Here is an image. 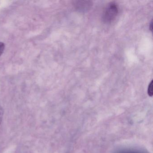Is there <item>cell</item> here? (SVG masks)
Returning <instances> with one entry per match:
<instances>
[{
	"label": "cell",
	"mask_w": 153,
	"mask_h": 153,
	"mask_svg": "<svg viewBox=\"0 0 153 153\" xmlns=\"http://www.w3.org/2000/svg\"><path fill=\"white\" fill-rule=\"evenodd\" d=\"M118 13V8L115 3H111L106 8L103 15V21L105 23H110L112 22Z\"/></svg>",
	"instance_id": "1"
},
{
	"label": "cell",
	"mask_w": 153,
	"mask_h": 153,
	"mask_svg": "<svg viewBox=\"0 0 153 153\" xmlns=\"http://www.w3.org/2000/svg\"><path fill=\"white\" fill-rule=\"evenodd\" d=\"M75 5L79 10H86L91 7L92 3L89 1H76Z\"/></svg>",
	"instance_id": "2"
},
{
	"label": "cell",
	"mask_w": 153,
	"mask_h": 153,
	"mask_svg": "<svg viewBox=\"0 0 153 153\" xmlns=\"http://www.w3.org/2000/svg\"><path fill=\"white\" fill-rule=\"evenodd\" d=\"M148 94L149 96L152 97L153 96V80L150 82L148 88Z\"/></svg>",
	"instance_id": "3"
},
{
	"label": "cell",
	"mask_w": 153,
	"mask_h": 153,
	"mask_svg": "<svg viewBox=\"0 0 153 153\" xmlns=\"http://www.w3.org/2000/svg\"><path fill=\"white\" fill-rule=\"evenodd\" d=\"M5 47V44L3 43L0 42V56H1V54L4 52Z\"/></svg>",
	"instance_id": "4"
},
{
	"label": "cell",
	"mask_w": 153,
	"mask_h": 153,
	"mask_svg": "<svg viewBox=\"0 0 153 153\" xmlns=\"http://www.w3.org/2000/svg\"><path fill=\"white\" fill-rule=\"evenodd\" d=\"M3 114H4V112H3V109H2L1 106L0 105V124H1V122H2V119H3Z\"/></svg>",
	"instance_id": "5"
},
{
	"label": "cell",
	"mask_w": 153,
	"mask_h": 153,
	"mask_svg": "<svg viewBox=\"0 0 153 153\" xmlns=\"http://www.w3.org/2000/svg\"><path fill=\"white\" fill-rule=\"evenodd\" d=\"M149 29L152 31V21H151V23L149 25Z\"/></svg>",
	"instance_id": "6"
}]
</instances>
